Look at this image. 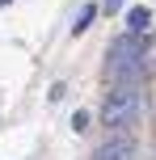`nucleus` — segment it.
<instances>
[{
	"label": "nucleus",
	"instance_id": "f03ea898",
	"mask_svg": "<svg viewBox=\"0 0 156 160\" xmlns=\"http://www.w3.org/2000/svg\"><path fill=\"white\" fill-rule=\"evenodd\" d=\"M106 127H135L143 114V93L135 84H118L114 93L106 97Z\"/></svg>",
	"mask_w": 156,
	"mask_h": 160
},
{
	"label": "nucleus",
	"instance_id": "6e6552de",
	"mask_svg": "<svg viewBox=\"0 0 156 160\" xmlns=\"http://www.w3.org/2000/svg\"><path fill=\"white\" fill-rule=\"evenodd\" d=\"M0 4H8V0H0Z\"/></svg>",
	"mask_w": 156,
	"mask_h": 160
},
{
	"label": "nucleus",
	"instance_id": "7ed1b4c3",
	"mask_svg": "<svg viewBox=\"0 0 156 160\" xmlns=\"http://www.w3.org/2000/svg\"><path fill=\"white\" fill-rule=\"evenodd\" d=\"M93 160H135V143L127 135H110L106 143L93 152Z\"/></svg>",
	"mask_w": 156,
	"mask_h": 160
},
{
	"label": "nucleus",
	"instance_id": "f257e3e1",
	"mask_svg": "<svg viewBox=\"0 0 156 160\" xmlns=\"http://www.w3.org/2000/svg\"><path fill=\"white\" fill-rule=\"evenodd\" d=\"M143 51H148V42H143L139 34H131V30H127L123 38H114V42H110V80H118V84H135V80L148 72Z\"/></svg>",
	"mask_w": 156,
	"mask_h": 160
},
{
	"label": "nucleus",
	"instance_id": "423d86ee",
	"mask_svg": "<svg viewBox=\"0 0 156 160\" xmlns=\"http://www.w3.org/2000/svg\"><path fill=\"white\" fill-rule=\"evenodd\" d=\"M72 127H76V131H84V127H89V110H76V118H72Z\"/></svg>",
	"mask_w": 156,
	"mask_h": 160
},
{
	"label": "nucleus",
	"instance_id": "20e7f679",
	"mask_svg": "<svg viewBox=\"0 0 156 160\" xmlns=\"http://www.w3.org/2000/svg\"><path fill=\"white\" fill-rule=\"evenodd\" d=\"M148 25H152V8L135 4L131 13H127V30H131V34H139V38H143V34H148Z\"/></svg>",
	"mask_w": 156,
	"mask_h": 160
},
{
	"label": "nucleus",
	"instance_id": "39448f33",
	"mask_svg": "<svg viewBox=\"0 0 156 160\" xmlns=\"http://www.w3.org/2000/svg\"><path fill=\"white\" fill-rule=\"evenodd\" d=\"M93 13H97V8H93V4H84L80 13H76V21H72V34H84V30H89V21H93Z\"/></svg>",
	"mask_w": 156,
	"mask_h": 160
},
{
	"label": "nucleus",
	"instance_id": "0eeeda50",
	"mask_svg": "<svg viewBox=\"0 0 156 160\" xmlns=\"http://www.w3.org/2000/svg\"><path fill=\"white\" fill-rule=\"evenodd\" d=\"M123 8V0H106V13H118Z\"/></svg>",
	"mask_w": 156,
	"mask_h": 160
}]
</instances>
